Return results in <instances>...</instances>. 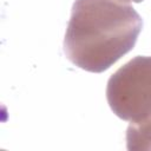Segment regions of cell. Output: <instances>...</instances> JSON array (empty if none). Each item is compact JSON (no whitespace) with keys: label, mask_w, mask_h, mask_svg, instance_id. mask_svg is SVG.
Wrapping results in <instances>:
<instances>
[{"label":"cell","mask_w":151,"mask_h":151,"mask_svg":"<svg viewBox=\"0 0 151 151\" xmlns=\"http://www.w3.org/2000/svg\"><path fill=\"white\" fill-rule=\"evenodd\" d=\"M143 28L137 11L122 0H76L64 38V53L77 67L109 70L136 45Z\"/></svg>","instance_id":"cell-1"},{"label":"cell","mask_w":151,"mask_h":151,"mask_svg":"<svg viewBox=\"0 0 151 151\" xmlns=\"http://www.w3.org/2000/svg\"><path fill=\"white\" fill-rule=\"evenodd\" d=\"M106 99L123 120H151V55H137L119 67L107 81Z\"/></svg>","instance_id":"cell-2"},{"label":"cell","mask_w":151,"mask_h":151,"mask_svg":"<svg viewBox=\"0 0 151 151\" xmlns=\"http://www.w3.org/2000/svg\"><path fill=\"white\" fill-rule=\"evenodd\" d=\"M126 147L130 151L151 150V120L130 123L126 130Z\"/></svg>","instance_id":"cell-3"},{"label":"cell","mask_w":151,"mask_h":151,"mask_svg":"<svg viewBox=\"0 0 151 151\" xmlns=\"http://www.w3.org/2000/svg\"><path fill=\"white\" fill-rule=\"evenodd\" d=\"M122 1H124V2H136V4H139V2H142L144 0H122Z\"/></svg>","instance_id":"cell-4"}]
</instances>
